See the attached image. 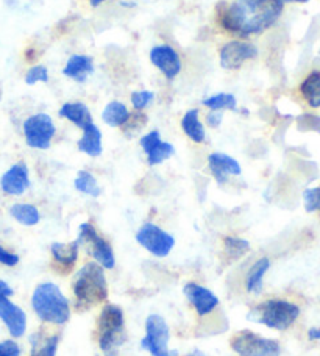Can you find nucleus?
Segmentation results:
<instances>
[{"instance_id": "5701e85b", "label": "nucleus", "mask_w": 320, "mask_h": 356, "mask_svg": "<svg viewBox=\"0 0 320 356\" xmlns=\"http://www.w3.org/2000/svg\"><path fill=\"white\" fill-rule=\"evenodd\" d=\"M31 356H56L60 344V336H44L42 333H35L30 336Z\"/></svg>"}, {"instance_id": "cd10ccee", "label": "nucleus", "mask_w": 320, "mask_h": 356, "mask_svg": "<svg viewBox=\"0 0 320 356\" xmlns=\"http://www.w3.org/2000/svg\"><path fill=\"white\" fill-rule=\"evenodd\" d=\"M202 105L209 108V111H223L230 110L234 111L238 108V100L233 94L230 92H219L202 100Z\"/></svg>"}, {"instance_id": "9d476101", "label": "nucleus", "mask_w": 320, "mask_h": 356, "mask_svg": "<svg viewBox=\"0 0 320 356\" xmlns=\"http://www.w3.org/2000/svg\"><path fill=\"white\" fill-rule=\"evenodd\" d=\"M136 241L147 252H150L157 258H166L175 245L174 236L158 225L152 224V222H147V224L139 228L136 233Z\"/></svg>"}, {"instance_id": "f3484780", "label": "nucleus", "mask_w": 320, "mask_h": 356, "mask_svg": "<svg viewBox=\"0 0 320 356\" xmlns=\"http://www.w3.org/2000/svg\"><path fill=\"white\" fill-rule=\"evenodd\" d=\"M208 168L219 184H225L230 177L241 175L242 172L241 164L233 156L221 154V152H214L208 156Z\"/></svg>"}, {"instance_id": "a19ab883", "label": "nucleus", "mask_w": 320, "mask_h": 356, "mask_svg": "<svg viewBox=\"0 0 320 356\" xmlns=\"http://www.w3.org/2000/svg\"><path fill=\"white\" fill-rule=\"evenodd\" d=\"M106 0H89V3H91L93 8H97V6H100L102 3H105Z\"/></svg>"}, {"instance_id": "c756f323", "label": "nucleus", "mask_w": 320, "mask_h": 356, "mask_svg": "<svg viewBox=\"0 0 320 356\" xmlns=\"http://www.w3.org/2000/svg\"><path fill=\"white\" fill-rule=\"evenodd\" d=\"M223 247H225V253L230 258L239 259L250 250V243L236 236H227L223 238Z\"/></svg>"}, {"instance_id": "20e7f679", "label": "nucleus", "mask_w": 320, "mask_h": 356, "mask_svg": "<svg viewBox=\"0 0 320 356\" xmlns=\"http://www.w3.org/2000/svg\"><path fill=\"white\" fill-rule=\"evenodd\" d=\"M300 316V308L297 305L286 300H267L264 303L256 305L250 313L247 314V319L262 323L269 328L285 332L289 328Z\"/></svg>"}, {"instance_id": "c85d7f7f", "label": "nucleus", "mask_w": 320, "mask_h": 356, "mask_svg": "<svg viewBox=\"0 0 320 356\" xmlns=\"http://www.w3.org/2000/svg\"><path fill=\"white\" fill-rule=\"evenodd\" d=\"M74 186L79 193L91 197H99L102 193L97 180H95V177L89 172V170H80V172L77 174Z\"/></svg>"}, {"instance_id": "39448f33", "label": "nucleus", "mask_w": 320, "mask_h": 356, "mask_svg": "<svg viewBox=\"0 0 320 356\" xmlns=\"http://www.w3.org/2000/svg\"><path fill=\"white\" fill-rule=\"evenodd\" d=\"M99 346L104 352L113 353L125 342V319L124 311L118 305H106L102 309L99 323Z\"/></svg>"}, {"instance_id": "393cba45", "label": "nucleus", "mask_w": 320, "mask_h": 356, "mask_svg": "<svg viewBox=\"0 0 320 356\" xmlns=\"http://www.w3.org/2000/svg\"><path fill=\"white\" fill-rule=\"evenodd\" d=\"M10 216L25 227H33L41 220L40 209L31 203H15L10 207Z\"/></svg>"}, {"instance_id": "4be33fe9", "label": "nucleus", "mask_w": 320, "mask_h": 356, "mask_svg": "<svg viewBox=\"0 0 320 356\" xmlns=\"http://www.w3.org/2000/svg\"><path fill=\"white\" fill-rule=\"evenodd\" d=\"M79 249L80 244L79 241H74V243H54L50 250H52V257L56 263H58L63 269H72L74 264L79 259Z\"/></svg>"}, {"instance_id": "ea45409f", "label": "nucleus", "mask_w": 320, "mask_h": 356, "mask_svg": "<svg viewBox=\"0 0 320 356\" xmlns=\"http://www.w3.org/2000/svg\"><path fill=\"white\" fill-rule=\"evenodd\" d=\"M280 3H306V2H310V0H278Z\"/></svg>"}, {"instance_id": "79ce46f5", "label": "nucleus", "mask_w": 320, "mask_h": 356, "mask_svg": "<svg viewBox=\"0 0 320 356\" xmlns=\"http://www.w3.org/2000/svg\"><path fill=\"white\" fill-rule=\"evenodd\" d=\"M186 356H207V355H205V353L200 352V350H197V348H195V350H192V352L188 353Z\"/></svg>"}, {"instance_id": "b1692460", "label": "nucleus", "mask_w": 320, "mask_h": 356, "mask_svg": "<svg viewBox=\"0 0 320 356\" xmlns=\"http://www.w3.org/2000/svg\"><path fill=\"white\" fill-rule=\"evenodd\" d=\"M300 94L311 108H320V71H312L300 83Z\"/></svg>"}, {"instance_id": "4468645a", "label": "nucleus", "mask_w": 320, "mask_h": 356, "mask_svg": "<svg viewBox=\"0 0 320 356\" xmlns=\"http://www.w3.org/2000/svg\"><path fill=\"white\" fill-rule=\"evenodd\" d=\"M0 319L8 328L13 338H21L27 330V314L8 297H0Z\"/></svg>"}, {"instance_id": "72a5a7b5", "label": "nucleus", "mask_w": 320, "mask_h": 356, "mask_svg": "<svg viewBox=\"0 0 320 356\" xmlns=\"http://www.w3.org/2000/svg\"><path fill=\"white\" fill-rule=\"evenodd\" d=\"M303 202H305V209L308 213L320 211V186L306 189L303 193Z\"/></svg>"}, {"instance_id": "a211bd4d", "label": "nucleus", "mask_w": 320, "mask_h": 356, "mask_svg": "<svg viewBox=\"0 0 320 356\" xmlns=\"http://www.w3.org/2000/svg\"><path fill=\"white\" fill-rule=\"evenodd\" d=\"M94 69L95 66L91 56L75 54L67 58L66 65L63 67V75L75 81V83H85L94 74Z\"/></svg>"}, {"instance_id": "37998d69", "label": "nucleus", "mask_w": 320, "mask_h": 356, "mask_svg": "<svg viewBox=\"0 0 320 356\" xmlns=\"http://www.w3.org/2000/svg\"><path fill=\"white\" fill-rule=\"evenodd\" d=\"M0 97H2V92H0Z\"/></svg>"}, {"instance_id": "6ab92c4d", "label": "nucleus", "mask_w": 320, "mask_h": 356, "mask_svg": "<svg viewBox=\"0 0 320 356\" xmlns=\"http://www.w3.org/2000/svg\"><path fill=\"white\" fill-rule=\"evenodd\" d=\"M77 147H79V150L83 152V154L91 158L100 156L102 152H104V145H102V131L99 127L94 122L85 127L81 138L79 139V143H77Z\"/></svg>"}, {"instance_id": "f8f14e48", "label": "nucleus", "mask_w": 320, "mask_h": 356, "mask_svg": "<svg viewBox=\"0 0 320 356\" xmlns=\"http://www.w3.org/2000/svg\"><path fill=\"white\" fill-rule=\"evenodd\" d=\"M149 56L152 65L168 80H174L180 75L183 69L182 56L169 44H159V46L152 47Z\"/></svg>"}, {"instance_id": "412c9836", "label": "nucleus", "mask_w": 320, "mask_h": 356, "mask_svg": "<svg viewBox=\"0 0 320 356\" xmlns=\"http://www.w3.org/2000/svg\"><path fill=\"white\" fill-rule=\"evenodd\" d=\"M182 130L192 143L202 144L207 141V131H205V125L202 124L197 108H191L184 113V116L182 118Z\"/></svg>"}, {"instance_id": "7c9ffc66", "label": "nucleus", "mask_w": 320, "mask_h": 356, "mask_svg": "<svg viewBox=\"0 0 320 356\" xmlns=\"http://www.w3.org/2000/svg\"><path fill=\"white\" fill-rule=\"evenodd\" d=\"M147 122V116L143 111H136L134 114H130V118H128L127 122L120 127L122 131L127 135V138H131L139 133V130L143 129Z\"/></svg>"}, {"instance_id": "aec40b11", "label": "nucleus", "mask_w": 320, "mask_h": 356, "mask_svg": "<svg viewBox=\"0 0 320 356\" xmlns=\"http://www.w3.org/2000/svg\"><path fill=\"white\" fill-rule=\"evenodd\" d=\"M58 114L63 119L69 120V122H72L81 130L89 124H93V114L89 111V108L85 104H81V102H67V104H64L60 108Z\"/></svg>"}, {"instance_id": "2eb2a0df", "label": "nucleus", "mask_w": 320, "mask_h": 356, "mask_svg": "<svg viewBox=\"0 0 320 356\" xmlns=\"http://www.w3.org/2000/svg\"><path fill=\"white\" fill-rule=\"evenodd\" d=\"M30 188L29 168L25 163H16L0 178V189L6 195H22Z\"/></svg>"}, {"instance_id": "6e6552de", "label": "nucleus", "mask_w": 320, "mask_h": 356, "mask_svg": "<svg viewBox=\"0 0 320 356\" xmlns=\"http://www.w3.org/2000/svg\"><path fill=\"white\" fill-rule=\"evenodd\" d=\"M79 241L80 245H85L89 255L97 261L104 269H113L116 266V258H114L113 247L108 241L100 236L93 224L85 222L79 228Z\"/></svg>"}, {"instance_id": "bb28decb", "label": "nucleus", "mask_w": 320, "mask_h": 356, "mask_svg": "<svg viewBox=\"0 0 320 356\" xmlns=\"http://www.w3.org/2000/svg\"><path fill=\"white\" fill-rule=\"evenodd\" d=\"M269 267H271L269 258H261L250 267L248 275L246 278V288L248 292H252V294H259L262 291V278H264Z\"/></svg>"}, {"instance_id": "2f4dec72", "label": "nucleus", "mask_w": 320, "mask_h": 356, "mask_svg": "<svg viewBox=\"0 0 320 356\" xmlns=\"http://www.w3.org/2000/svg\"><path fill=\"white\" fill-rule=\"evenodd\" d=\"M25 83L29 86H35L36 83H47L49 81V69L42 65L31 66L27 72H25Z\"/></svg>"}, {"instance_id": "e433bc0d", "label": "nucleus", "mask_w": 320, "mask_h": 356, "mask_svg": "<svg viewBox=\"0 0 320 356\" xmlns=\"http://www.w3.org/2000/svg\"><path fill=\"white\" fill-rule=\"evenodd\" d=\"M223 120V113L222 111H209L207 114V124L211 129H217L222 124Z\"/></svg>"}, {"instance_id": "4c0bfd02", "label": "nucleus", "mask_w": 320, "mask_h": 356, "mask_svg": "<svg viewBox=\"0 0 320 356\" xmlns=\"http://www.w3.org/2000/svg\"><path fill=\"white\" fill-rule=\"evenodd\" d=\"M13 292L15 291H13L11 286L3 280H0V297H11Z\"/></svg>"}, {"instance_id": "7ed1b4c3", "label": "nucleus", "mask_w": 320, "mask_h": 356, "mask_svg": "<svg viewBox=\"0 0 320 356\" xmlns=\"http://www.w3.org/2000/svg\"><path fill=\"white\" fill-rule=\"evenodd\" d=\"M31 308L41 321L63 325L70 317L69 300L54 283H41L31 296Z\"/></svg>"}, {"instance_id": "c9c22d12", "label": "nucleus", "mask_w": 320, "mask_h": 356, "mask_svg": "<svg viewBox=\"0 0 320 356\" xmlns=\"http://www.w3.org/2000/svg\"><path fill=\"white\" fill-rule=\"evenodd\" d=\"M19 263V257L16 253H11L8 250H5L2 245H0V264H5L8 267L16 266Z\"/></svg>"}, {"instance_id": "9b49d317", "label": "nucleus", "mask_w": 320, "mask_h": 356, "mask_svg": "<svg viewBox=\"0 0 320 356\" xmlns=\"http://www.w3.org/2000/svg\"><path fill=\"white\" fill-rule=\"evenodd\" d=\"M259 55L255 44L242 40H233L223 44L219 50V63L225 71H236L246 65L247 61L255 60Z\"/></svg>"}, {"instance_id": "58836bf2", "label": "nucleus", "mask_w": 320, "mask_h": 356, "mask_svg": "<svg viewBox=\"0 0 320 356\" xmlns=\"http://www.w3.org/2000/svg\"><path fill=\"white\" fill-rule=\"evenodd\" d=\"M310 341H320V328H311L308 332Z\"/></svg>"}, {"instance_id": "1a4fd4ad", "label": "nucleus", "mask_w": 320, "mask_h": 356, "mask_svg": "<svg viewBox=\"0 0 320 356\" xmlns=\"http://www.w3.org/2000/svg\"><path fill=\"white\" fill-rule=\"evenodd\" d=\"M232 348L239 356H280L281 347L277 341L262 338L250 330H242L232 338Z\"/></svg>"}, {"instance_id": "473e14b6", "label": "nucleus", "mask_w": 320, "mask_h": 356, "mask_svg": "<svg viewBox=\"0 0 320 356\" xmlns=\"http://www.w3.org/2000/svg\"><path fill=\"white\" fill-rule=\"evenodd\" d=\"M131 105L136 111H144L155 100V92L152 91H134L131 94Z\"/></svg>"}, {"instance_id": "f257e3e1", "label": "nucleus", "mask_w": 320, "mask_h": 356, "mask_svg": "<svg viewBox=\"0 0 320 356\" xmlns=\"http://www.w3.org/2000/svg\"><path fill=\"white\" fill-rule=\"evenodd\" d=\"M283 8L278 0H233L222 5L219 24L230 35L239 38L261 35L278 22Z\"/></svg>"}, {"instance_id": "ddd939ff", "label": "nucleus", "mask_w": 320, "mask_h": 356, "mask_svg": "<svg viewBox=\"0 0 320 356\" xmlns=\"http://www.w3.org/2000/svg\"><path fill=\"white\" fill-rule=\"evenodd\" d=\"M141 147L145 152L147 155V161H149L150 166H158V164L164 163L166 160L175 154L174 145L166 143L161 139V135L159 131L153 130L150 133H147L143 138H141Z\"/></svg>"}, {"instance_id": "423d86ee", "label": "nucleus", "mask_w": 320, "mask_h": 356, "mask_svg": "<svg viewBox=\"0 0 320 356\" xmlns=\"http://www.w3.org/2000/svg\"><path fill=\"white\" fill-rule=\"evenodd\" d=\"M24 138L29 147L47 150L56 133L54 119L47 113H36L24 120Z\"/></svg>"}, {"instance_id": "0eeeda50", "label": "nucleus", "mask_w": 320, "mask_h": 356, "mask_svg": "<svg viewBox=\"0 0 320 356\" xmlns=\"http://www.w3.org/2000/svg\"><path fill=\"white\" fill-rule=\"evenodd\" d=\"M169 325L161 316L150 314L145 321V336L141 341V347L152 356H178L177 350H169Z\"/></svg>"}, {"instance_id": "dca6fc26", "label": "nucleus", "mask_w": 320, "mask_h": 356, "mask_svg": "<svg viewBox=\"0 0 320 356\" xmlns=\"http://www.w3.org/2000/svg\"><path fill=\"white\" fill-rule=\"evenodd\" d=\"M183 294L186 296L189 303L195 308L197 314L202 317L213 313L217 305H219V298H217L213 292L197 283L184 284Z\"/></svg>"}, {"instance_id": "f03ea898", "label": "nucleus", "mask_w": 320, "mask_h": 356, "mask_svg": "<svg viewBox=\"0 0 320 356\" xmlns=\"http://www.w3.org/2000/svg\"><path fill=\"white\" fill-rule=\"evenodd\" d=\"M72 289L79 309H89L105 302L108 297V284L104 267L99 263H86L77 272Z\"/></svg>"}, {"instance_id": "f704fd0d", "label": "nucleus", "mask_w": 320, "mask_h": 356, "mask_svg": "<svg viewBox=\"0 0 320 356\" xmlns=\"http://www.w3.org/2000/svg\"><path fill=\"white\" fill-rule=\"evenodd\" d=\"M0 356H21V347L16 341L0 342Z\"/></svg>"}, {"instance_id": "a878e982", "label": "nucleus", "mask_w": 320, "mask_h": 356, "mask_svg": "<svg viewBox=\"0 0 320 356\" xmlns=\"http://www.w3.org/2000/svg\"><path fill=\"white\" fill-rule=\"evenodd\" d=\"M130 114L131 113L128 111L125 104L119 100H113L110 104H106L104 111H102V120L110 127H122L130 118Z\"/></svg>"}]
</instances>
